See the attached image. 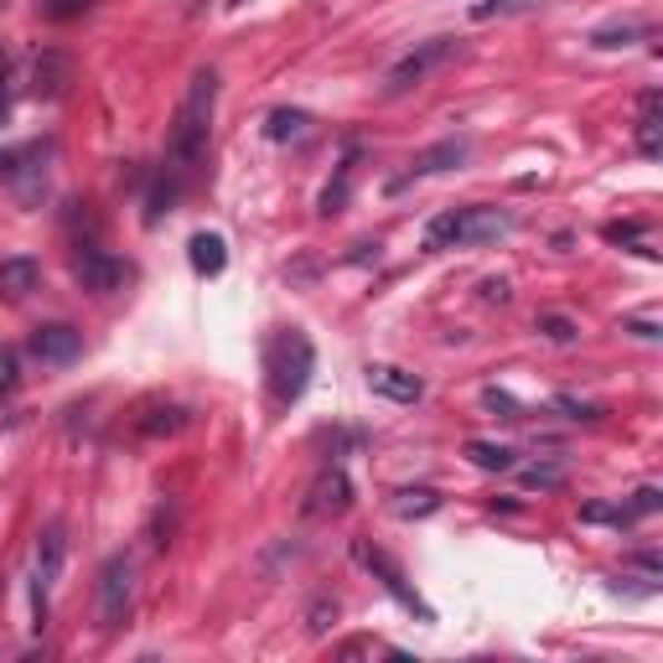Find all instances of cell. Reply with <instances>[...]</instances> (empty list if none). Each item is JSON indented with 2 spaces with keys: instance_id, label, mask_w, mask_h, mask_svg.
Listing matches in <instances>:
<instances>
[{
  "instance_id": "obj_13",
  "label": "cell",
  "mask_w": 663,
  "mask_h": 663,
  "mask_svg": "<svg viewBox=\"0 0 663 663\" xmlns=\"http://www.w3.org/2000/svg\"><path fill=\"white\" fill-rule=\"evenodd\" d=\"M353 181H358V146L337 161V171H332V181L321 187V197H317V212L321 218H337V212L353 202Z\"/></svg>"
},
{
  "instance_id": "obj_25",
  "label": "cell",
  "mask_w": 663,
  "mask_h": 663,
  "mask_svg": "<svg viewBox=\"0 0 663 663\" xmlns=\"http://www.w3.org/2000/svg\"><path fill=\"white\" fill-rule=\"evenodd\" d=\"M550 409H555V415H565V420H602V405L575 399V394H555V399H550Z\"/></svg>"
},
{
  "instance_id": "obj_28",
  "label": "cell",
  "mask_w": 663,
  "mask_h": 663,
  "mask_svg": "<svg viewBox=\"0 0 663 663\" xmlns=\"http://www.w3.org/2000/svg\"><path fill=\"white\" fill-rule=\"evenodd\" d=\"M93 11V0H42V16L47 21H73V16Z\"/></svg>"
},
{
  "instance_id": "obj_9",
  "label": "cell",
  "mask_w": 663,
  "mask_h": 663,
  "mask_svg": "<svg viewBox=\"0 0 663 663\" xmlns=\"http://www.w3.org/2000/svg\"><path fill=\"white\" fill-rule=\"evenodd\" d=\"M27 353L37 363H52V368H62V363H73L78 353H83V332L68 327V321H47V327H37L27 337Z\"/></svg>"
},
{
  "instance_id": "obj_14",
  "label": "cell",
  "mask_w": 663,
  "mask_h": 663,
  "mask_svg": "<svg viewBox=\"0 0 663 663\" xmlns=\"http://www.w3.org/2000/svg\"><path fill=\"white\" fill-rule=\"evenodd\" d=\"M637 151L649 156V161L663 156V93L659 89H649L637 99Z\"/></svg>"
},
{
  "instance_id": "obj_24",
  "label": "cell",
  "mask_w": 663,
  "mask_h": 663,
  "mask_svg": "<svg viewBox=\"0 0 663 663\" xmlns=\"http://www.w3.org/2000/svg\"><path fill=\"white\" fill-rule=\"evenodd\" d=\"M483 409H487V415H497V420H524V415H528V409L518 405L508 389H483Z\"/></svg>"
},
{
  "instance_id": "obj_18",
  "label": "cell",
  "mask_w": 663,
  "mask_h": 663,
  "mask_svg": "<svg viewBox=\"0 0 663 663\" xmlns=\"http://www.w3.org/2000/svg\"><path fill=\"white\" fill-rule=\"evenodd\" d=\"M467 462L483 472H513L518 467V452L503 446V441H467Z\"/></svg>"
},
{
  "instance_id": "obj_11",
  "label": "cell",
  "mask_w": 663,
  "mask_h": 663,
  "mask_svg": "<svg viewBox=\"0 0 663 663\" xmlns=\"http://www.w3.org/2000/svg\"><path fill=\"white\" fill-rule=\"evenodd\" d=\"M363 378H368V389L394 399V405H420L425 399V378L409 374V368H394V363H368Z\"/></svg>"
},
{
  "instance_id": "obj_23",
  "label": "cell",
  "mask_w": 663,
  "mask_h": 663,
  "mask_svg": "<svg viewBox=\"0 0 663 663\" xmlns=\"http://www.w3.org/2000/svg\"><path fill=\"white\" fill-rule=\"evenodd\" d=\"M544 0H477L472 6V21H493V16H524V11H540Z\"/></svg>"
},
{
  "instance_id": "obj_3",
  "label": "cell",
  "mask_w": 663,
  "mask_h": 663,
  "mask_svg": "<svg viewBox=\"0 0 663 663\" xmlns=\"http://www.w3.org/2000/svg\"><path fill=\"white\" fill-rule=\"evenodd\" d=\"M265 374H270V394L275 405H296L306 389H311V374H317V347L301 327H280L265 347Z\"/></svg>"
},
{
  "instance_id": "obj_29",
  "label": "cell",
  "mask_w": 663,
  "mask_h": 663,
  "mask_svg": "<svg viewBox=\"0 0 663 663\" xmlns=\"http://www.w3.org/2000/svg\"><path fill=\"white\" fill-rule=\"evenodd\" d=\"M622 332H633V337H643V343H659V321H637V317H627V321H622Z\"/></svg>"
},
{
  "instance_id": "obj_16",
  "label": "cell",
  "mask_w": 663,
  "mask_h": 663,
  "mask_svg": "<svg viewBox=\"0 0 663 663\" xmlns=\"http://www.w3.org/2000/svg\"><path fill=\"white\" fill-rule=\"evenodd\" d=\"M187 259H192V270L202 275V280L224 275V270H228V244H224V234H192V244H187Z\"/></svg>"
},
{
  "instance_id": "obj_22",
  "label": "cell",
  "mask_w": 663,
  "mask_h": 663,
  "mask_svg": "<svg viewBox=\"0 0 663 663\" xmlns=\"http://www.w3.org/2000/svg\"><path fill=\"white\" fill-rule=\"evenodd\" d=\"M581 524H612V528H633V513L622 503H581Z\"/></svg>"
},
{
  "instance_id": "obj_27",
  "label": "cell",
  "mask_w": 663,
  "mask_h": 663,
  "mask_svg": "<svg viewBox=\"0 0 663 663\" xmlns=\"http://www.w3.org/2000/svg\"><path fill=\"white\" fill-rule=\"evenodd\" d=\"M534 327H540L550 343H575V337H581V327H575L571 317H555V311H550V317H540Z\"/></svg>"
},
{
  "instance_id": "obj_1",
  "label": "cell",
  "mask_w": 663,
  "mask_h": 663,
  "mask_svg": "<svg viewBox=\"0 0 663 663\" xmlns=\"http://www.w3.org/2000/svg\"><path fill=\"white\" fill-rule=\"evenodd\" d=\"M212 109H218V68H197L187 93H181L171 136H166V156L156 166L151 197H146V224H161L166 212L181 202V192L202 177L208 140H212Z\"/></svg>"
},
{
  "instance_id": "obj_33",
  "label": "cell",
  "mask_w": 663,
  "mask_h": 663,
  "mask_svg": "<svg viewBox=\"0 0 663 663\" xmlns=\"http://www.w3.org/2000/svg\"><path fill=\"white\" fill-rule=\"evenodd\" d=\"M0 596H6V581H0Z\"/></svg>"
},
{
  "instance_id": "obj_32",
  "label": "cell",
  "mask_w": 663,
  "mask_h": 663,
  "mask_svg": "<svg viewBox=\"0 0 663 663\" xmlns=\"http://www.w3.org/2000/svg\"><path fill=\"white\" fill-rule=\"evenodd\" d=\"M0 177H6V156H0Z\"/></svg>"
},
{
  "instance_id": "obj_7",
  "label": "cell",
  "mask_w": 663,
  "mask_h": 663,
  "mask_svg": "<svg viewBox=\"0 0 663 663\" xmlns=\"http://www.w3.org/2000/svg\"><path fill=\"white\" fill-rule=\"evenodd\" d=\"M125 275H130V270H125L109 249H99V244H78V249H73V280L89 290V296H109V290H120Z\"/></svg>"
},
{
  "instance_id": "obj_8",
  "label": "cell",
  "mask_w": 663,
  "mask_h": 663,
  "mask_svg": "<svg viewBox=\"0 0 663 663\" xmlns=\"http://www.w3.org/2000/svg\"><path fill=\"white\" fill-rule=\"evenodd\" d=\"M62 560H68V534H62V524H47V528H42V544H37V575H31L37 627H42V617H47V591H52V581H58Z\"/></svg>"
},
{
  "instance_id": "obj_10",
  "label": "cell",
  "mask_w": 663,
  "mask_h": 663,
  "mask_svg": "<svg viewBox=\"0 0 663 663\" xmlns=\"http://www.w3.org/2000/svg\"><path fill=\"white\" fill-rule=\"evenodd\" d=\"M353 508V483L343 467H321V477L306 493V518H337Z\"/></svg>"
},
{
  "instance_id": "obj_2",
  "label": "cell",
  "mask_w": 663,
  "mask_h": 663,
  "mask_svg": "<svg viewBox=\"0 0 663 663\" xmlns=\"http://www.w3.org/2000/svg\"><path fill=\"white\" fill-rule=\"evenodd\" d=\"M513 234V212L503 208H452L441 212V218H431L420 234V244L431 249V255H441V249H472V244H497Z\"/></svg>"
},
{
  "instance_id": "obj_12",
  "label": "cell",
  "mask_w": 663,
  "mask_h": 663,
  "mask_svg": "<svg viewBox=\"0 0 663 663\" xmlns=\"http://www.w3.org/2000/svg\"><path fill=\"white\" fill-rule=\"evenodd\" d=\"M467 156H472V140L467 136H446V140H436V146L415 151V161H409V177H436V171H452V166H462Z\"/></svg>"
},
{
  "instance_id": "obj_17",
  "label": "cell",
  "mask_w": 663,
  "mask_h": 663,
  "mask_svg": "<svg viewBox=\"0 0 663 663\" xmlns=\"http://www.w3.org/2000/svg\"><path fill=\"white\" fill-rule=\"evenodd\" d=\"M649 37H653L649 21H612V27H596V31H591V47L612 52V47H633V42H649Z\"/></svg>"
},
{
  "instance_id": "obj_4",
  "label": "cell",
  "mask_w": 663,
  "mask_h": 663,
  "mask_svg": "<svg viewBox=\"0 0 663 663\" xmlns=\"http://www.w3.org/2000/svg\"><path fill=\"white\" fill-rule=\"evenodd\" d=\"M456 52H462V42H456V37H431V42H415L405 52V58L394 62L389 73H384V93H409V89H420L425 78L436 73V68H446V62L456 58Z\"/></svg>"
},
{
  "instance_id": "obj_30",
  "label": "cell",
  "mask_w": 663,
  "mask_h": 663,
  "mask_svg": "<svg viewBox=\"0 0 663 663\" xmlns=\"http://www.w3.org/2000/svg\"><path fill=\"white\" fill-rule=\"evenodd\" d=\"M327 617H337V606H311V633H321V627H327Z\"/></svg>"
},
{
  "instance_id": "obj_19",
  "label": "cell",
  "mask_w": 663,
  "mask_h": 663,
  "mask_svg": "<svg viewBox=\"0 0 663 663\" xmlns=\"http://www.w3.org/2000/svg\"><path fill=\"white\" fill-rule=\"evenodd\" d=\"M311 130V115L306 109H270V120H265V136L275 146H286V140H301Z\"/></svg>"
},
{
  "instance_id": "obj_6",
  "label": "cell",
  "mask_w": 663,
  "mask_h": 663,
  "mask_svg": "<svg viewBox=\"0 0 663 663\" xmlns=\"http://www.w3.org/2000/svg\"><path fill=\"white\" fill-rule=\"evenodd\" d=\"M130 596H136V560L109 555L99 571V627H120L130 617Z\"/></svg>"
},
{
  "instance_id": "obj_15",
  "label": "cell",
  "mask_w": 663,
  "mask_h": 663,
  "mask_svg": "<svg viewBox=\"0 0 663 663\" xmlns=\"http://www.w3.org/2000/svg\"><path fill=\"white\" fill-rule=\"evenodd\" d=\"M37 280H42V265H37L31 255L0 259V296H6V301H21V296H31V290H37Z\"/></svg>"
},
{
  "instance_id": "obj_5",
  "label": "cell",
  "mask_w": 663,
  "mask_h": 663,
  "mask_svg": "<svg viewBox=\"0 0 663 663\" xmlns=\"http://www.w3.org/2000/svg\"><path fill=\"white\" fill-rule=\"evenodd\" d=\"M353 555H358V565H363V571L374 575L378 586L389 591V596H394V602H399V606H405V612H415V617H420V622H436V612H431V606L420 602V591L409 586V581H405V571H399V565H394V560L384 555V550H374V544H368V540H358V544H353Z\"/></svg>"
},
{
  "instance_id": "obj_31",
  "label": "cell",
  "mask_w": 663,
  "mask_h": 663,
  "mask_svg": "<svg viewBox=\"0 0 663 663\" xmlns=\"http://www.w3.org/2000/svg\"><path fill=\"white\" fill-rule=\"evenodd\" d=\"M483 296L487 301H508V280H483Z\"/></svg>"
},
{
  "instance_id": "obj_21",
  "label": "cell",
  "mask_w": 663,
  "mask_h": 663,
  "mask_svg": "<svg viewBox=\"0 0 663 663\" xmlns=\"http://www.w3.org/2000/svg\"><path fill=\"white\" fill-rule=\"evenodd\" d=\"M518 483L540 487V493H555V487H565V467H560V462H534V467L518 472Z\"/></svg>"
},
{
  "instance_id": "obj_26",
  "label": "cell",
  "mask_w": 663,
  "mask_h": 663,
  "mask_svg": "<svg viewBox=\"0 0 663 663\" xmlns=\"http://www.w3.org/2000/svg\"><path fill=\"white\" fill-rule=\"evenodd\" d=\"M622 508L633 513V524H637V518H653V513L663 508V493H659V487H637V493L627 497V503H622Z\"/></svg>"
},
{
  "instance_id": "obj_20",
  "label": "cell",
  "mask_w": 663,
  "mask_h": 663,
  "mask_svg": "<svg viewBox=\"0 0 663 663\" xmlns=\"http://www.w3.org/2000/svg\"><path fill=\"white\" fill-rule=\"evenodd\" d=\"M394 513L399 518H431V513H441V493L436 487H399L394 493Z\"/></svg>"
}]
</instances>
